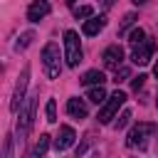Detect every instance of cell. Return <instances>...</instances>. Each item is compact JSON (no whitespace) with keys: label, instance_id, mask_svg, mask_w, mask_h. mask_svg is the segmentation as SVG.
<instances>
[{"label":"cell","instance_id":"cell-6","mask_svg":"<svg viewBox=\"0 0 158 158\" xmlns=\"http://www.w3.org/2000/svg\"><path fill=\"white\" fill-rule=\"evenodd\" d=\"M131 47H133V52H131V59H133V64L143 67V64H148V62L153 59V52H156V42H153L151 37H143L138 44H131Z\"/></svg>","mask_w":158,"mask_h":158},{"label":"cell","instance_id":"cell-11","mask_svg":"<svg viewBox=\"0 0 158 158\" xmlns=\"http://www.w3.org/2000/svg\"><path fill=\"white\" fill-rule=\"evenodd\" d=\"M74 138H77V133H74L72 126H59V133H57V138H54V151H57V153H59V151H67V148L74 143Z\"/></svg>","mask_w":158,"mask_h":158},{"label":"cell","instance_id":"cell-16","mask_svg":"<svg viewBox=\"0 0 158 158\" xmlns=\"http://www.w3.org/2000/svg\"><path fill=\"white\" fill-rule=\"evenodd\" d=\"M136 20H138V15H136V12H126V15H123V20H121V25H118V35H126V32L136 25Z\"/></svg>","mask_w":158,"mask_h":158},{"label":"cell","instance_id":"cell-5","mask_svg":"<svg viewBox=\"0 0 158 158\" xmlns=\"http://www.w3.org/2000/svg\"><path fill=\"white\" fill-rule=\"evenodd\" d=\"M64 59L69 67H79V62H81V42L74 30L64 32Z\"/></svg>","mask_w":158,"mask_h":158},{"label":"cell","instance_id":"cell-27","mask_svg":"<svg viewBox=\"0 0 158 158\" xmlns=\"http://www.w3.org/2000/svg\"><path fill=\"white\" fill-rule=\"evenodd\" d=\"M67 2H69V5H72V2H74V0H67Z\"/></svg>","mask_w":158,"mask_h":158},{"label":"cell","instance_id":"cell-18","mask_svg":"<svg viewBox=\"0 0 158 158\" xmlns=\"http://www.w3.org/2000/svg\"><path fill=\"white\" fill-rule=\"evenodd\" d=\"M94 15V10L89 7V5H79V7H74V17L77 20H81V17H91Z\"/></svg>","mask_w":158,"mask_h":158},{"label":"cell","instance_id":"cell-14","mask_svg":"<svg viewBox=\"0 0 158 158\" xmlns=\"http://www.w3.org/2000/svg\"><path fill=\"white\" fill-rule=\"evenodd\" d=\"M86 99H89L91 104H104V101H106V91H104V84L89 86V91H86Z\"/></svg>","mask_w":158,"mask_h":158},{"label":"cell","instance_id":"cell-23","mask_svg":"<svg viewBox=\"0 0 158 158\" xmlns=\"http://www.w3.org/2000/svg\"><path fill=\"white\" fill-rule=\"evenodd\" d=\"M143 81H146V74H138V77H133V79H131V86L138 91V89L143 86Z\"/></svg>","mask_w":158,"mask_h":158},{"label":"cell","instance_id":"cell-28","mask_svg":"<svg viewBox=\"0 0 158 158\" xmlns=\"http://www.w3.org/2000/svg\"><path fill=\"white\" fill-rule=\"evenodd\" d=\"M156 106H158V101H156Z\"/></svg>","mask_w":158,"mask_h":158},{"label":"cell","instance_id":"cell-19","mask_svg":"<svg viewBox=\"0 0 158 158\" xmlns=\"http://www.w3.org/2000/svg\"><path fill=\"white\" fill-rule=\"evenodd\" d=\"M143 37H146V32H143L141 27H133V30L128 32V42H131V44H138Z\"/></svg>","mask_w":158,"mask_h":158},{"label":"cell","instance_id":"cell-20","mask_svg":"<svg viewBox=\"0 0 158 158\" xmlns=\"http://www.w3.org/2000/svg\"><path fill=\"white\" fill-rule=\"evenodd\" d=\"M44 111H47V121L54 123V121H57V104H54V99L47 101V109H44Z\"/></svg>","mask_w":158,"mask_h":158},{"label":"cell","instance_id":"cell-24","mask_svg":"<svg viewBox=\"0 0 158 158\" xmlns=\"http://www.w3.org/2000/svg\"><path fill=\"white\" fill-rule=\"evenodd\" d=\"M99 2H101L104 7H111V5H114V0H99Z\"/></svg>","mask_w":158,"mask_h":158},{"label":"cell","instance_id":"cell-10","mask_svg":"<svg viewBox=\"0 0 158 158\" xmlns=\"http://www.w3.org/2000/svg\"><path fill=\"white\" fill-rule=\"evenodd\" d=\"M67 114H69L72 118L81 121V118H86V116H89V106H86V101H84V99L72 96V99L67 101Z\"/></svg>","mask_w":158,"mask_h":158},{"label":"cell","instance_id":"cell-1","mask_svg":"<svg viewBox=\"0 0 158 158\" xmlns=\"http://www.w3.org/2000/svg\"><path fill=\"white\" fill-rule=\"evenodd\" d=\"M35 109H37V94L25 99L22 106H20V118H17V131H15V141L22 143L32 128V118H35Z\"/></svg>","mask_w":158,"mask_h":158},{"label":"cell","instance_id":"cell-12","mask_svg":"<svg viewBox=\"0 0 158 158\" xmlns=\"http://www.w3.org/2000/svg\"><path fill=\"white\" fill-rule=\"evenodd\" d=\"M104 27H106V15H91L89 20H84L81 32H84L86 37H94V35H99Z\"/></svg>","mask_w":158,"mask_h":158},{"label":"cell","instance_id":"cell-13","mask_svg":"<svg viewBox=\"0 0 158 158\" xmlns=\"http://www.w3.org/2000/svg\"><path fill=\"white\" fill-rule=\"evenodd\" d=\"M79 81H81L84 86H96V84H104V81H106V74H104L101 69H89Z\"/></svg>","mask_w":158,"mask_h":158},{"label":"cell","instance_id":"cell-22","mask_svg":"<svg viewBox=\"0 0 158 158\" xmlns=\"http://www.w3.org/2000/svg\"><path fill=\"white\" fill-rule=\"evenodd\" d=\"M131 72H128V67H116V74H114V81L118 84V81H123L126 77H128Z\"/></svg>","mask_w":158,"mask_h":158},{"label":"cell","instance_id":"cell-9","mask_svg":"<svg viewBox=\"0 0 158 158\" xmlns=\"http://www.w3.org/2000/svg\"><path fill=\"white\" fill-rule=\"evenodd\" d=\"M101 59H104V67H109V69H116V67H121V62H123V47H118V44H111V47H106Z\"/></svg>","mask_w":158,"mask_h":158},{"label":"cell","instance_id":"cell-7","mask_svg":"<svg viewBox=\"0 0 158 158\" xmlns=\"http://www.w3.org/2000/svg\"><path fill=\"white\" fill-rule=\"evenodd\" d=\"M27 84H30V67H25L22 69V74H20V79H17V84H15V89H12V99H10V111H20V106H22V101H25V91H27Z\"/></svg>","mask_w":158,"mask_h":158},{"label":"cell","instance_id":"cell-25","mask_svg":"<svg viewBox=\"0 0 158 158\" xmlns=\"http://www.w3.org/2000/svg\"><path fill=\"white\" fill-rule=\"evenodd\" d=\"M131 2H133V5H146L148 0H131Z\"/></svg>","mask_w":158,"mask_h":158},{"label":"cell","instance_id":"cell-15","mask_svg":"<svg viewBox=\"0 0 158 158\" xmlns=\"http://www.w3.org/2000/svg\"><path fill=\"white\" fill-rule=\"evenodd\" d=\"M47 148H49V136H47V133H42V136H40V141L35 143V148L30 151V156H32V158H40V156H44V153H47Z\"/></svg>","mask_w":158,"mask_h":158},{"label":"cell","instance_id":"cell-17","mask_svg":"<svg viewBox=\"0 0 158 158\" xmlns=\"http://www.w3.org/2000/svg\"><path fill=\"white\" fill-rule=\"evenodd\" d=\"M32 40H35V32H22V35L17 37V42H15V49H17V52L27 49V47L32 44Z\"/></svg>","mask_w":158,"mask_h":158},{"label":"cell","instance_id":"cell-21","mask_svg":"<svg viewBox=\"0 0 158 158\" xmlns=\"http://www.w3.org/2000/svg\"><path fill=\"white\" fill-rule=\"evenodd\" d=\"M128 121H131V111H123L121 116H116V121H114V128H123Z\"/></svg>","mask_w":158,"mask_h":158},{"label":"cell","instance_id":"cell-2","mask_svg":"<svg viewBox=\"0 0 158 158\" xmlns=\"http://www.w3.org/2000/svg\"><path fill=\"white\" fill-rule=\"evenodd\" d=\"M42 67L47 79H59L62 74V62H59V44L57 42H47L42 49Z\"/></svg>","mask_w":158,"mask_h":158},{"label":"cell","instance_id":"cell-4","mask_svg":"<svg viewBox=\"0 0 158 158\" xmlns=\"http://www.w3.org/2000/svg\"><path fill=\"white\" fill-rule=\"evenodd\" d=\"M123 101H126V91H121V89H116L111 96H106V101H104V106L99 111V123H111V118H116Z\"/></svg>","mask_w":158,"mask_h":158},{"label":"cell","instance_id":"cell-26","mask_svg":"<svg viewBox=\"0 0 158 158\" xmlns=\"http://www.w3.org/2000/svg\"><path fill=\"white\" fill-rule=\"evenodd\" d=\"M153 74H156V79H158V62H156V67H153Z\"/></svg>","mask_w":158,"mask_h":158},{"label":"cell","instance_id":"cell-8","mask_svg":"<svg viewBox=\"0 0 158 158\" xmlns=\"http://www.w3.org/2000/svg\"><path fill=\"white\" fill-rule=\"evenodd\" d=\"M49 10H52V5L47 0H32V5L27 7V20L30 22H40V20H44L49 15Z\"/></svg>","mask_w":158,"mask_h":158},{"label":"cell","instance_id":"cell-3","mask_svg":"<svg viewBox=\"0 0 158 158\" xmlns=\"http://www.w3.org/2000/svg\"><path fill=\"white\" fill-rule=\"evenodd\" d=\"M156 136H158V126L156 123H136L128 131L126 143H128V148H146V143L151 138H156Z\"/></svg>","mask_w":158,"mask_h":158}]
</instances>
